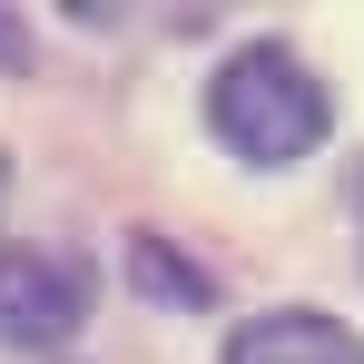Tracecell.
Segmentation results:
<instances>
[{
    "label": "cell",
    "mask_w": 364,
    "mask_h": 364,
    "mask_svg": "<svg viewBox=\"0 0 364 364\" xmlns=\"http://www.w3.org/2000/svg\"><path fill=\"white\" fill-rule=\"evenodd\" d=\"M89 315V276L69 256H40V246H0V345L20 355H50L79 335Z\"/></svg>",
    "instance_id": "cell-2"
},
{
    "label": "cell",
    "mask_w": 364,
    "mask_h": 364,
    "mask_svg": "<svg viewBox=\"0 0 364 364\" xmlns=\"http://www.w3.org/2000/svg\"><path fill=\"white\" fill-rule=\"evenodd\" d=\"M128 276H138V296H158V305H207V296H217V286H207V266L168 256L158 237H128Z\"/></svg>",
    "instance_id": "cell-4"
},
{
    "label": "cell",
    "mask_w": 364,
    "mask_h": 364,
    "mask_svg": "<svg viewBox=\"0 0 364 364\" xmlns=\"http://www.w3.org/2000/svg\"><path fill=\"white\" fill-rule=\"evenodd\" d=\"M207 119H217V138H227L237 158H256V168H296L305 148L325 138L335 109H325V89H315V69H305L296 50L256 40V50H237V60L217 69Z\"/></svg>",
    "instance_id": "cell-1"
},
{
    "label": "cell",
    "mask_w": 364,
    "mask_h": 364,
    "mask_svg": "<svg viewBox=\"0 0 364 364\" xmlns=\"http://www.w3.org/2000/svg\"><path fill=\"white\" fill-rule=\"evenodd\" d=\"M227 364H364V335L315 315V305H276V315H246L227 335Z\"/></svg>",
    "instance_id": "cell-3"
},
{
    "label": "cell",
    "mask_w": 364,
    "mask_h": 364,
    "mask_svg": "<svg viewBox=\"0 0 364 364\" xmlns=\"http://www.w3.org/2000/svg\"><path fill=\"white\" fill-rule=\"evenodd\" d=\"M0 60H30V30L20 20H0Z\"/></svg>",
    "instance_id": "cell-5"
}]
</instances>
